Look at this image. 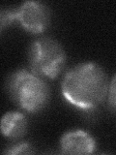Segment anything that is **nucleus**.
I'll use <instances>...</instances> for the list:
<instances>
[{
  "mask_svg": "<svg viewBox=\"0 0 116 155\" xmlns=\"http://www.w3.org/2000/svg\"><path fill=\"white\" fill-rule=\"evenodd\" d=\"M108 82L96 63H82L71 69L62 81V93L68 102L82 110L94 109L104 101Z\"/></svg>",
  "mask_w": 116,
  "mask_h": 155,
  "instance_id": "1",
  "label": "nucleus"
},
{
  "mask_svg": "<svg viewBox=\"0 0 116 155\" xmlns=\"http://www.w3.org/2000/svg\"><path fill=\"white\" fill-rule=\"evenodd\" d=\"M11 98L29 113H35L45 107L50 98V89L40 76L33 72L19 70L8 81Z\"/></svg>",
  "mask_w": 116,
  "mask_h": 155,
  "instance_id": "2",
  "label": "nucleus"
},
{
  "mask_svg": "<svg viewBox=\"0 0 116 155\" xmlns=\"http://www.w3.org/2000/svg\"><path fill=\"white\" fill-rule=\"evenodd\" d=\"M32 72L40 77L54 79L66 62L65 51L55 40L42 38L32 43L28 53Z\"/></svg>",
  "mask_w": 116,
  "mask_h": 155,
  "instance_id": "3",
  "label": "nucleus"
},
{
  "mask_svg": "<svg viewBox=\"0 0 116 155\" xmlns=\"http://www.w3.org/2000/svg\"><path fill=\"white\" fill-rule=\"evenodd\" d=\"M17 21L32 33H41L47 27L50 14L47 7L41 2L27 1L17 9Z\"/></svg>",
  "mask_w": 116,
  "mask_h": 155,
  "instance_id": "4",
  "label": "nucleus"
},
{
  "mask_svg": "<svg viewBox=\"0 0 116 155\" xmlns=\"http://www.w3.org/2000/svg\"><path fill=\"white\" fill-rule=\"evenodd\" d=\"M95 148L94 138L82 130L70 131L60 140V149L63 154H90Z\"/></svg>",
  "mask_w": 116,
  "mask_h": 155,
  "instance_id": "5",
  "label": "nucleus"
},
{
  "mask_svg": "<svg viewBox=\"0 0 116 155\" xmlns=\"http://www.w3.org/2000/svg\"><path fill=\"white\" fill-rule=\"evenodd\" d=\"M27 120L22 114L11 111L5 114L1 120V132L9 138H21L25 134Z\"/></svg>",
  "mask_w": 116,
  "mask_h": 155,
  "instance_id": "6",
  "label": "nucleus"
},
{
  "mask_svg": "<svg viewBox=\"0 0 116 155\" xmlns=\"http://www.w3.org/2000/svg\"><path fill=\"white\" fill-rule=\"evenodd\" d=\"M5 154H30L33 153V150L31 145L28 143H18L11 147H7V149L4 151Z\"/></svg>",
  "mask_w": 116,
  "mask_h": 155,
  "instance_id": "7",
  "label": "nucleus"
},
{
  "mask_svg": "<svg viewBox=\"0 0 116 155\" xmlns=\"http://www.w3.org/2000/svg\"><path fill=\"white\" fill-rule=\"evenodd\" d=\"M1 28L3 29L6 25H9L14 19H17V10H3L1 12Z\"/></svg>",
  "mask_w": 116,
  "mask_h": 155,
  "instance_id": "8",
  "label": "nucleus"
},
{
  "mask_svg": "<svg viewBox=\"0 0 116 155\" xmlns=\"http://www.w3.org/2000/svg\"><path fill=\"white\" fill-rule=\"evenodd\" d=\"M108 103L112 108L116 109V75L111 80L108 88Z\"/></svg>",
  "mask_w": 116,
  "mask_h": 155,
  "instance_id": "9",
  "label": "nucleus"
}]
</instances>
